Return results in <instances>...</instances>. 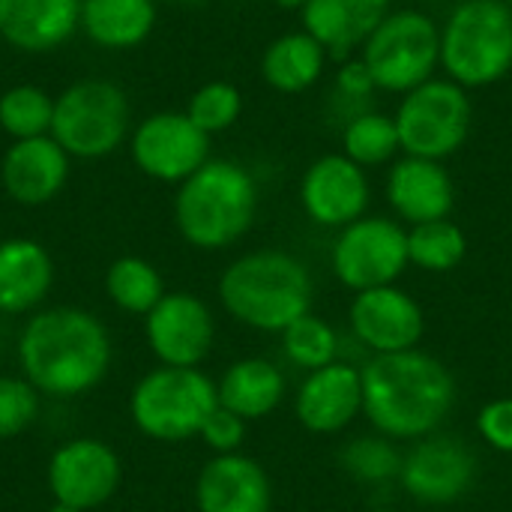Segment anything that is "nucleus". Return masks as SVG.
<instances>
[{"mask_svg":"<svg viewBox=\"0 0 512 512\" xmlns=\"http://www.w3.org/2000/svg\"><path fill=\"white\" fill-rule=\"evenodd\" d=\"M363 414L390 441H420L441 429L456 405L450 369L423 351L375 354L363 369Z\"/></svg>","mask_w":512,"mask_h":512,"instance_id":"obj_1","label":"nucleus"},{"mask_svg":"<svg viewBox=\"0 0 512 512\" xmlns=\"http://www.w3.org/2000/svg\"><path fill=\"white\" fill-rule=\"evenodd\" d=\"M24 381L51 399L93 390L111 366V339L102 321L84 309L54 306L27 321L18 339Z\"/></svg>","mask_w":512,"mask_h":512,"instance_id":"obj_2","label":"nucleus"},{"mask_svg":"<svg viewBox=\"0 0 512 512\" xmlns=\"http://www.w3.org/2000/svg\"><path fill=\"white\" fill-rule=\"evenodd\" d=\"M219 300L240 324L282 333L312 309V273L297 255L282 249L246 252L225 267Z\"/></svg>","mask_w":512,"mask_h":512,"instance_id":"obj_3","label":"nucleus"},{"mask_svg":"<svg viewBox=\"0 0 512 512\" xmlns=\"http://www.w3.org/2000/svg\"><path fill=\"white\" fill-rule=\"evenodd\" d=\"M258 216V183L234 159L210 156L177 186L174 222L180 237L204 252L228 249L252 228Z\"/></svg>","mask_w":512,"mask_h":512,"instance_id":"obj_4","label":"nucleus"},{"mask_svg":"<svg viewBox=\"0 0 512 512\" xmlns=\"http://www.w3.org/2000/svg\"><path fill=\"white\" fill-rule=\"evenodd\" d=\"M441 72L465 90L512 72V9L507 0H459L441 21Z\"/></svg>","mask_w":512,"mask_h":512,"instance_id":"obj_5","label":"nucleus"},{"mask_svg":"<svg viewBox=\"0 0 512 512\" xmlns=\"http://www.w3.org/2000/svg\"><path fill=\"white\" fill-rule=\"evenodd\" d=\"M378 93L405 96L441 69V21L420 6L393 9L357 51Z\"/></svg>","mask_w":512,"mask_h":512,"instance_id":"obj_6","label":"nucleus"},{"mask_svg":"<svg viewBox=\"0 0 512 512\" xmlns=\"http://www.w3.org/2000/svg\"><path fill=\"white\" fill-rule=\"evenodd\" d=\"M219 408L216 384L198 369L159 366L147 372L129 399L132 423L153 441L180 444L201 435L207 417Z\"/></svg>","mask_w":512,"mask_h":512,"instance_id":"obj_7","label":"nucleus"},{"mask_svg":"<svg viewBox=\"0 0 512 512\" xmlns=\"http://www.w3.org/2000/svg\"><path fill=\"white\" fill-rule=\"evenodd\" d=\"M393 120L405 156L444 162L453 153H459L471 135L474 126L471 90L450 81L447 75H435L426 84L399 96Z\"/></svg>","mask_w":512,"mask_h":512,"instance_id":"obj_8","label":"nucleus"},{"mask_svg":"<svg viewBox=\"0 0 512 512\" xmlns=\"http://www.w3.org/2000/svg\"><path fill=\"white\" fill-rule=\"evenodd\" d=\"M129 117V99L120 84L84 78L54 99L51 138L72 159H102L126 141Z\"/></svg>","mask_w":512,"mask_h":512,"instance_id":"obj_9","label":"nucleus"},{"mask_svg":"<svg viewBox=\"0 0 512 512\" xmlns=\"http://www.w3.org/2000/svg\"><path fill=\"white\" fill-rule=\"evenodd\" d=\"M408 264V228L390 216L366 213L363 219L345 225L330 249V267L336 279L354 294L396 285Z\"/></svg>","mask_w":512,"mask_h":512,"instance_id":"obj_10","label":"nucleus"},{"mask_svg":"<svg viewBox=\"0 0 512 512\" xmlns=\"http://www.w3.org/2000/svg\"><path fill=\"white\" fill-rule=\"evenodd\" d=\"M129 153L135 168L150 180L180 186L210 159V135L186 111H156L132 129Z\"/></svg>","mask_w":512,"mask_h":512,"instance_id":"obj_11","label":"nucleus"},{"mask_svg":"<svg viewBox=\"0 0 512 512\" xmlns=\"http://www.w3.org/2000/svg\"><path fill=\"white\" fill-rule=\"evenodd\" d=\"M369 204V171L348 159L342 150L312 159L300 177V207L321 228L342 231L345 225L363 219L369 213Z\"/></svg>","mask_w":512,"mask_h":512,"instance_id":"obj_12","label":"nucleus"},{"mask_svg":"<svg viewBox=\"0 0 512 512\" xmlns=\"http://www.w3.org/2000/svg\"><path fill=\"white\" fill-rule=\"evenodd\" d=\"M144 318H147L144 333L150 351L162 366L198 369V363L207 360L213 348L216 324L201 297L186 291L165 294Z\"/></svg>","mask_w":512,"mask_h":512,"instance_id":"obj_13","label":"nucleus"},{"mask_svg":"<svg viewBox=\"0 0 512 512\" xmlns=\"http://www.w3.org/2000/svg\"><path fill=\"white\" fill-rule=\"evenodd\" d=\"M477 477V456L459 438L429 435L402 456L399 480L405 492L420 504H453Z\"/></svg>","mask_w":512,"mask_h":512,"instance_id":"obj_14","label":"nucleus"},{"mask_svg":"<svg viewBox=\"0 0 512 512\" xmlns=\"http://www.w3.org/2000/svg\"><path fill=\"white\" fill-rule=\"evenodd\" d=\"M120 486L117 453L93 438L63 444L48 462V489L57 504L87 512L102 507Z\"/></svg>","mask_w":512,"mask_h":512,"instance_id":"obj_15","label":"nucleus"},{"mask_svg":"<svg viewBox=\"0 0 512 512\" xmlns=\"http://www.w3.org/2000/svg\"><path fill=\"white\" fill-rule=\"evenodd\" d=\"M348 318L357 342L366 345L372 354L414 351L426 330L420 303L396 285L360 291L351 303Z\"/></svg>","mask_w":512,"mask_h":512,"instance_id":"obj_16","label":"nucleus"},{"mask_svg":"<svg viewBox=\"0 0 512 512\" xmlns=\"http://www.w3.org/2000/svg\"><path fill=\"white\" fill-rule=\"evenodd\" d=\"M384 195L399 222L423 225L435 219H450L456 204V183L444 162L402 153L387 168Z\"/></svg>","mask_w":512,"mask_h":512,"instance_id":"obj_17","label":"nucleus"},{"mask_svg":"<svg viewBox=\"0 0 512 512\" xmlns=\"http://www.w3.org/2000/svg\"><path fill=\"white\" fill-rule=\"evenodd\" d=\"M294 411L303 429L315 435H336L363 414V378L351 363H330L306 375L297 390Z\"/></svg>","mask_w":512,"mask_h":512,"instance_id":"obj_18","label":"nucleus"},{"mask_svg":"<svg viewBox=\"0 0 512 512\" xmlns=\"http://www.w3.org/2000/svg\"><path fill=\"white\" fill-rule=\"evenodd\" d=\"M69 162L72 156L51 135L12 141L0 162V180L12 201L39 207L60 195L69 180Z\"/></svg>","mask_w":512,"mask_h":512,"instance_id":"obj_19","label":"nucleus"},{"mask_svg":"<svg viewBox=\"0 0 512 512\" xmlns=\"http://www.w3.org/2000/svg\"><path fill=\"white\" fill-rule=\"evenodd\" d=\"M195 501L198 512H270L273 486L255 459L228 453L201 468Z\"/></svg>","mask_w":512,"mask_h":512,"instance_id":"obj_20","label":"nucleus"},{"mask_svg":"<svg viewBox=\"0 0 512 512\" xmlns=\"http://www.w3.org/2000/svg\"><path fill=\"white\" fill-rule=\"evenodd\" d=\"M81 0H0V39L27 54H45L75 36Z\"/></svg>","mask_w":512,"mask_h":512,"instance_id":"obj_21","label":"nucleus"},{"mask_svg":"<svg viewBox=\"0 0 512 512\" xmlns=\"http://www.w3.org/2000/svg\"><path fill=\"white\" fill-rule=\"evenodd\" d=\"M393 9V0H306L300 18L303 30H309L333 60H345L363 48Z\"/></svg>","mask_w":512,"mask_h":512,"instance_id":"obj_22","label":"nucleus"},{"mask_svg":"<svg viewBox=\"0 0 512 512\" xmlns=\"http://www.w3.org/2000/svg\"><path fill=\"white\" fill-rule=\"evenodd\" d=\"M330 60V51L309 30H288L267 42L261 54V78L270 90L297 96L324 78Z\"/></svg>","mask_w":512,"mask_h":512,"instance_id":"obj_23","label":"nucleus"},{"mask_svg":"<svg viewBox=\"0 0 512 512\" xmlns=\"http://www.w3.org/2000/svg\"><path fill=\"white\" fill-rule=\"evenodd\" d=\"M54 282V264L42 243L9 237L0 243V312L18 315L39 306Z\"/></svg>","mask_w":512,"mask_h":512,"instance_id":"obj_24","label":"nucleus"},{"mask_svg":"<svg viewBox=\"0 0 512 512\" xmlns=\"http://www.w3.org/2000/svg\"><path fill=\"white\" fill-rule=\"evenodd\" d=\"M156 0H81L84 36L105 51H132L156 27Z\"/></svg>","mask_w":512,"mask_h":512,"instance_id":"obj_25","label":"nucleus"},{"mask_svg":"<svg viewBox=\"0 0 512 512\" xmlns=\"http://www.w3.org/2000/svg\"><path fill=\"white\" fill-rule=\"evenodd\" d=\"M219 405L234 411L237 417L261 420L279 408L285 399V375L276 363L264 357H246L225 369L222 381L216 384Z\"/></svg>","mask_w":512,"mask_h":512,"instance_id":"obj_26","label":"nucleus"},{"mask_svg":"<svg viewBox=\"0 0 512 512\" xmlns=\"http://www.w3.org/2000/svg\"><path fill=\"white\" fill-rule=\"evenodd\" d=\"M339 132H342V153L366 171L393 165L402 156L399 129H396L393 114L387 111L369 108L351 117L348 123H342Z\"/></svg>","mask_w":512,"mask_h":512,"instance_id":"obj_27","label":"nucleus"},{"mask_svg":"<svg viewBox=\"0 0 512 512\" xmlns=\"http://www.w3.org/2000/svg\"><path fill=\"white\" fill-rule=\"evenodd\" d=\"M105 291H108L111 303L129 315H147L165 297V285H162L159 270L150 261L135 258V255L117 258L108 267Z\"/></svg>","mask_w":512,"mask_h":512,"instance_id":"obj_28","label":"nucleus"},{"mask_svg":"<svg viewBox=\"0 0 512 512\" xmlns=\"http://www.w3.org/2000/svg\"><path fill=\"white\" fill-rule=\"evenodd\" d=\"M468 255V237L453 219H435L408 228V258L429 273L456 270Z\"/></svg>","mask_w":512,"mask_h":512,"instance_id":"obj_29","label":"nucleus"},{"mask_svg":"<svg viewBox=\"0 0 512 512\" xmlns=\"http://www.w3.org/2000/svg\"><path fill=\"white\" fill-rule=\"evenodd\" d=\"M54 99L36 84H15L0 93V129L12 141L51 135Z\"/></svg>","mask_w":512,"mask_h":512,"instance_id":"obj_30","label":"nucleus"},{"mask_svg":"<svg viewBox=\"0 0 512 512\" xmlns=\"http://www.w3.org/2000/svg\"><path fill=\"white\" fill-rule=\"evenodd\" d=\"M282 351L297 369L315 372V369H324V366L336 363L339 336L324 318L306 312L303 318H297L294 324H288L282 330Z\"/></svg>","mask_w":512,"mask_h":512,"instance_id":"obj_31","label":"nucleus"},{"mask_svg":"<svg viewBox=\"0 0 512 512\" xmlns=\"http://www.w3.org/2000/svg\"><path fill=\"white\" fill-rule=\"evenodd\" d=\"M186 114L201 132H207L213 138L216 132H225L240 120L243 93L231 81H207L189 96Z\"/></svg>","mask_w":512,"mask_h":512,"instance_id":"obj_32","label":"nucleus"},{"mask_svg":"<svg viewBox=\"0 0 512 512\" xmlns=\"http://www.w3.org/2000/svg\"><path fill=\"white\" fill-rule=\"evenodd\" d=\"M375 96H378V84H375L369 66L360 60V54L339 60L336 75H333V96H330V111L339 120V126L348 123L351 117L369 111Z\"/></svg>","mask_w":512,"mask_h":512,"instance_id":"obj_33","label":"nucleus"},{"mask_svg":"<svg viewBox=\"0 0 512 512\" xmlns=\"http://www.w3.org/2000/svg\"><path fill=\"white\" fill-rule=\"evenodd\" d=\"M342 468L360 483H387L399 477L402 456L390 444V438H357L342 450Z\"/></svg>","mask_w":512,"mask_h":512,"instance_id":"obj_34","label":"nucleus"},{"mask_svg":"<svg viewBox=\"0 0 512 512\" xmlns=\"http://www.w3.org/2000/svg\"><path fill=\"white\" fill-rule=\"evenodd\" d=\"M39 417V390L21 378H0V441L21 435Z\"/></svg>","mask_w":512,"mask_h":512,"instance_id":"obj_35","label":"nucleus"},{"mask_svg":"<svg viewBox=\"0 0 512 512\" xmlns=\"http://www.w3.org/2000/svg\"><path fill=\"white\" fill-rule=\"evenodd\" d=\"M246 438V420L237 417L234 411L228 408H216L207 423L201 426V441L216 453V456H228V453H237L240 444Z\"/></svg>","mask_w":512,"mask_h":512,"instance_id":"obj_36","label":"nucleus"},{"mask_svg":"<svg viewBox=\"0 0 512 512\" xmlns=\"http://www.w3.org/2000/svg\"><path fill=\"white\" fill-rule=\"evenodd\" d=\"M477 432L492 450L512 456V399H495L483 405L477 414Z\"/></svg>","mask_w":512,"mask_h":512,"instance_id":"obj_37","label":"nucleus"},{"mask_svg":"<svg viewBox=\"0 0 512 512\" xmlns=\"http://www.w3.org/2000/svg\"><path fill=\"white\" fill-rule=\"evenodd\" d=\"M270 3L279 6V9H285V12H300L306 6V0H270Z\"/></svg>","mask_w":512,"mask_h":512,"instance_id":"obj_38","label":"nucleus"},{"mask_svg":"<svg viewBox=\"0 0 512 512\" xmlns=\"http://www.w3.org/2000/svg\"><path fill=\"white\" fill-rule=\"evenodd\" d=\"M45 512H81V510H75V507H66V504H57V501H54V504H51Z\"/></svg>","mask_w":512,"mask_h":512,"instance_id":"obj_39","label":"nucleus"},{"mask_svg":"<svg viewBox=\"0 0 512 512\" xmlns=\"http://www.w3.org/2000/svg\"><path fill=\"white\" fill-rule=\"evenodd\" d=\"M414 3H426V6H432V3H447V0H414Z\"/></svg>","mask_w":512,"mask_h":512,"instance_id":"obj_40","label":"nucleus"},{"mask_svg":"<svg viewBox=\"0 0 512 512\" xmlns=\"http://www.w3.org/2000/svg\"><path fill=\"white\" fill-rule=\"evenodd\" d=\"M156 3H195V0H156Z\"/></svg>","mask_w":512,"mask_h":512,"instance_id":"obj_41","label":"nucleus"},{"mask_svg":"<svg viewBox=\"0 0 512 512\" xmlns=\"http://www.w3.org/2000/svg\"><path fill=\"white\" fill-rule=\"evenodd\" d=\"M507 6H510V9H512V0H507Z\"/></svg>","mask_w":512,"mask_h":512,"instance_id":"obj_42","label":"nucleus"}]
</instances>
